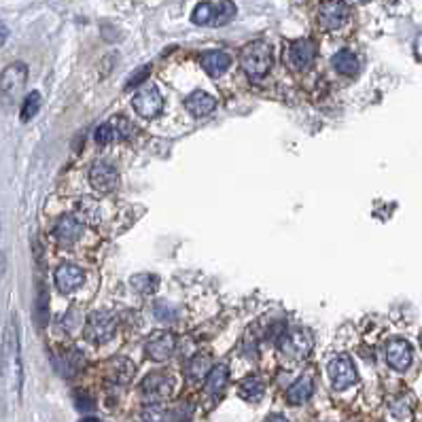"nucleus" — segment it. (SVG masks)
I'll return each instance as SVG.
<instances>
[{"instance_id":"obj_1","label":"nucleus","mask_w":422,"mask_h":422,"mask_svg":"<svg viewBox=\"0 0 422 422\" xmlns=\"http://www.w3.org/2000/svg\"><path fill=\"white\" fill-rule=\"evenodd\" d=\"M240 66L248 75V79H263L272 68V47L265 41L248 43L240 54Z\"/></svg>"},{"instance_id":"obj_2","label":"nucleus","mask_w":422,"mask_h":422,"mask_svg":"<svg viewBox=\"0 0 422 422\" xmlns=\"http://www.w3.org/2000/svg\"><path fill=\"white\" fill-rule=\"evenodd\" d=\"M238 9L234 3L221 0V3H200L191 16L193 24L198 26H225L236 18Z\"/></svg>"},{"instance_id":"obj_3","label":"nucleus","mask_w":422,"mask_h":422,"mask_svg":"<svg viewBox=\"0 0 422 422\" xmlns=\"http://www.w3.org/2000/svg\"><path fill=\"white\" fill-rule=\"evenodd\" d=\"M117 329V316L111 312H96L85 322V337L94 344L109 342L115 335Z\"/></svg>"},{"instance_id":"obj_4","label":"nucleus","mask_w":422,"mask_h":422,"mask_svg":"<svg viewBox=\"0 0 422 422\" xmlns=\"http://www.w3.org/2000/svg\"><path fill=\"white\" fill-rule=\"evenodd\" d=\"M312 337L303 329H293L282 333L280 337V352L289 358H306L312 352Z\"/></svg>"},{"instance_id":"obj_5","label":"nucleus","mask_w":422,"mask_h":422,"mask_svg":"<svg viewBox=\"0 0 422 422\" xmlns=\"http://www.w3.org/2000/svg\"><path fill=\"white\" fill-rule=\"evenodd\" d=\"M132 107L134 111L145 117V119H151V117H157L164 109V98L159 94V90L155 85H145L143 90H138V94L134 96L132 100Z\"/></svg>"},{"instance_id":"obj_6","label":"nucleus","mask_w":422,"mask_h":422,"mask_svg":"<svg viewBox=\"0 0 422 422\" xmlns=\"http://www.w3.org/2000/svg\"><path fill=\"white\" fill-rule=\"evenodd\" d=\"M327 371H329V378H331L333 388H337V390H344V388L352 386V384L356 382V378H358L352 358L346 356V354H339V356L331 358Z\"/></svg>"},{"instance_id":"obj_7","label":"nucleus","mask_w":422,"mask_h":422,"mask_svg":"<svg viewBox=\"0 0 422 422\" xmlns=\"http://www.w3.org/2000/svg\"><path fill=\"white\" fill-rule=\"evenodd\" d=\"M143 394L147 401L151 403H157V401H164L172 394V388H174V382L168 373L164 371H155V373H149L145 380H143Z\"/></svg>"},{"instance_id":"obj_8","label":"nucleus","mask_w":422,"mask_h":422,"mask_svg":"<svg viewBox=\"0 0 422 422\" xmlns=\"http://www.w3.org/2000/svg\"><path fill=\"white\" fill-rule=\"evenodd\" d=\"M174 350H176V337L168 331H155L145 344V352L153 361H168L174 354Z\"/></svg>"},{"instance_id":"obj_9","label":"nucleus","mask_w":422,"mask_h":422,"mask_svg":"<svg viewBox=\"0 0 422 422\" xmlns=\"http://www.w3.org/2000/svg\"><path fill=\"white\" fill-rule=\"evenodd\" d=\"M90 183L100 193H113L119 187V174L111 164L98 162L90 170Z\"/></svg>"},{"instance_id":"obj_10","label":"nucleus","mask_w":422,"mask_h":422,"mask_svg":"<svg viewBox=\"0 0 422 422\" xmlns=\"http://www.w3.org/2000/svg\"><path fill=\"white\" fill-rule=\"evenodd\" d=\"M411 358H414V352H411L409 342L397 337V339H390L386 344V363L394 371H405L411 365Z\"/></svg>"},{"instance_id":"obj_11","label":"nucleus","mask_w":422,"mask_h":422,"mask_svg":"<svg viewBox=\"0 0 422 422\" xmlns=\"http://www.w3.org/2000/svg\"><path fill=\"white\" fill-rule=\"evenodd\" d=\"M348 20V5L344 3H322L318 9V24L322 30H337Z\"/></svg>"},{"instance_id":"obj_12","label":"nucleus","mask_w":422,"mask_h":422,"mask_svg":"<svg viewBox=\"0 0 422 422\" xmlns=\"http://www.w3.org/2000/svg\"><path fill=\"white\" fill-rule=\"evenodd\" d=\"M287 58H289L291 68H295V71H306V68H310V66L314 64L316 49H314V45H312L310 41L301 39V41L291 43L289 56H287Z\"/></svg>"},{"instance_id":"obj_13","label":"nucleus","mask_w":422,"mask_h":422,"mask_svg":"<svg viewBox=\"0 0 422 422\" xmlns=\"http://www.w3.org/2000/svg\"><path fill=\"white\" fill-rule=\"evenodd\" d=\"M54 280H56V287L62 293H73V291H77L85 282V274H83L81 267H77L73 263H64V265H60L56 270Z\"/></svg>"},{"instance_id":"obj_14","label":"nucleus","mask_w":422,"mask_h":422,"mask_svg":"<svg viewBox=\"0 0 422 422\" xmlns=\"http://www.w3.org/2000/svg\"><path fill=\"white\" fill-rule=\"evenodd\" d=\"M28 79V66L24 62H13L5 73H3V94L5 96H16Z\"/></svg>"},{"instance_id":"obj_15","label":"nucleus","mask_w":422,"mask_h":422,"mask_svg":"<svg viewBox=\"0 0 422 422\" xmlns=\"http://www.w3.org/2000/svg\"><path fill=\"white\" fill-rule=\"evenodd\" d=\"M83 221H79V219H75V217H62L58 223H56V227H54V234H56V238H58V242H62V244H73V242H77L81 236H83Z\"/></svg>"},{"instance_id":"obj_16","label":"nucleus","mask_w":422,"mask_h":422,"mask_svg":"<svg viewBox=\"0 0 422 422\" xmlns=\"http://www.w3.org/2000/svg\"><path fill=\"white\" fill-rule=\"evenodd\" d=\"M185 109L193 115V117H206L217 109V100L215 96L206 94V92H193L187 100H185Z\"/></svg>"},{"instance_id":"obj_17","label":"nucleus","mask_w":422,"mask_h":422,"mask_svg":"<svg viewBox=\"0 0 422 422\" xmlns=\"http://www.w3.org/2000/svg\"><path fill=\"white\" fill-rule=\"evenodd\" d=\"M202 66L210 77H221L231 66V58L225 52H206L202 56Z\"/></svg>"},{"instance_id":"obj_18","label":"nucleus","mask_w":422,"mask_h":422,"mask_svg":"<svg viewBox=\"0 0 422 422\" xmlns=\"http://www.w3.org/2000/svg\"><path fill=\"white\" fill-rule=\"evenodd\" d=\"M312 390H314L312 378H310V375H301L299 380H295V382L289 386V390H287V401H289L291 405H301V403H306V401L310 399Z\"/></svg>"},{"instance_id":"obj_19","label":"nucleus","mask_w":422,"mask_h":422,"mask_svg":"<svg viewBox=\"0 0 422 422\" xmlns=\"http://www.w3.org/2000/svg\"><path fill=\"white\" fill-rule=\"evenodd\" d=\"M411 401L405 394H399L394 399H390L388 403V420L390 422H409L411 420Z\"/></svg>"},{"instance_id":"obj_20","label":"nucleus","mask_w":422,"mask_h":422,"mask_svg":"<svg viewBox=\"0 0 422 422\" xmlns=\"http://www.w3.org/2000/svg\"><path fill=\"white\" fill-rule=\"evenodd\" d=\"M79 215L83 219V223H92V225H98L102 219H104V210H102V204L94 198H83L79 202Z\"/></svg>"},{"instance_id":"obj_21","label":"nucleus","mask_w":422,"mask_h":422,"mask_svg":"<svg viewBox=\"0 0 422 422\" xmlns=\"http://www.w3.org/2000/svg\"><path fill=\"white\" fill-rule=\"evenodd\" d=\"M331 64L339 75H346V77H352L358 73V58L352 52H337L331 58Z\"/></svg>"},{"instance_id":"obj_22","label":"nucleus","mask_w":422,"mask_h":422,"mask_svg":"<svg viewBox=\"0 0 422 422\" xmlns=\"http://www.w3.org/2000/svg\"><path fill=\"white\" fill-rule=\"evenodd\" d=\"M212 371V361L208 354H195L189 363H187V375L193 382H200L204 378H208Z\"/></svg>"},{"instance_id":"obj_23","label":"nucleus","mask_w":422,"mask_h":422,"mask_svg":"<svg viewBox=\"0 0 422 422\" xmlns=\"http://www.w3.org/2000/svg\"><path fill=\"white\" fill-rule=\"evenodd\" d=\"M134 373V365L128 358H113L107 367V375L117 382V384H126Z\"/></svg>"},{"instance_id":"obj_24","label":"nucleus","mask_w":422,"mask_h":422,"mask_svg":"<svg viewBox=\"0 0 422 422\" xmlns=\"http://www.w3.org/2000/svg\"><path fill=\"white\" fill-rule=\"evenodd\" d=\"M227 380H229L227 365H217V367H212L210 375L206 378V390L210 394H221L227 386Z\"/></svg>"},{"instance_id":"obj_25","label":"nucleus","mask_w":422,"mask_h":422,"mask_svg":"<svg viewBox=\"0 0 422 422\" xmlns=\"http://www.w3.org/2000/svg\"><path fill=\"white\" fill-rule=\"evenodd\" d=\"M263 392H265V386H263L261 380H257V378H246V380H242L240 386H238V394H240L244 401H248V403L261 401Z\"/></svg>"},{"instance_id":"obj_26","label":"nucleus","mask_w":422,"mask_h":422,"mask_svg":"<svg viewBox=\"0 0 422 422\" xmlns=\"http://www.w3.org/2000/svg\"><path fill=\"white\" fill-rule=\"evenodd\" d=\"M130 284L134 287V291H138L140 295H151L157 291L159 287V278L155 274H136L130 278Z\"/></svg>"},{"instance_id":"obj_27","label":"nucleus","mask_w":422,"mask_h":422,"mask_svg":"<svg viewBox=\"0 0 422 422\" xmlns=\"http://www.w3.org/2000/svg\"><path fill=\"white\" fill-rule=\"evenodd\" d=\"M39 109H41V94L39 92L28 94L26 100H24V104H22V111H20L22 121H30L39 113Z\"/></svg>"},{"instance_id":"obj_28","label":"nucleus","mask_w":422,"mask_h":422,"mask_svg":"<svg viewBox=\"0 0 422 422\" xmlns=\"http://www.w3.org/2000/svg\"><path fill=\"white\" fill-rule=\"evenodd\" d=\"M111 126H113V130H115V138H130L132 134H134V126L130 123V119H126V117H115L113 121H111Z\"/></svg>"},{"instance_id":"obj_29","label":"nucleus","mask_w":422,"mask_h":422,"mask_svg":"<svg viewBox=\"0 0 422 422\" xmlns=\"http://www.w3.org/2000/svg\"><path fill=\"white\" fill-rule=\"evenodd\" d=\"M155 316L159 320H176L179 318V308L172 306V303H166V301H159L155 306Z\"/></svg>"},{"instance_id":"obj_30","label":"nucleus","mask_w":422,"mask_h":422,"mask_svg":"<svg viewBox=\"0 0 422 422\" xmlns=\"http://www.w3.org/2000/svg\"><path fill=\"white\" fill-rule=\"evenodd\" d=\"M94 138H96V143H98V145H109V143H113V140H115V130H113L111 121H109V123H102V126H98V128H96V132H94Z\"/></svg>"},{"instance_id":"obj_31","label":"nucleus","mask_w":422,"mask_h":422,"mask_svg":"<svg viewBox=\"0 0 422 422\" xmlns=\"http://www.w3.org/2000/svg\"><path fill=\"white\" fill-rule=\"evenodd\" d=\"M149 75H151V64H145L143 68H138L130 79H128V83H126V88L128 90H132V88H136V85H140V83H145L147 79H149Z\"/></svg>"},{"instance_id":"obj_32","label":"nucleus","mask_w":422,"mask_h":422,"mask_svg":"<svg viewBox=\"0 0 422 422\" xmlns=\"http://www.w3.org/2000/svg\"><path fill=\"white\" fill-rule=\"evenodd\" d=\"M75 403H77V407H79L81 411H90V409H94V407H96L94 399H92L90 394H85V392H77V397H75Z\"/></svg>"},{"instance_id":"obj_33","label":"nucleus","mask_w":422,"mask_h":422,"mask_svg":"<svg viewBox=\"0 0 422 422\" xmlns=\"http://www.w3.org/2000/svg\"><path fill=\"white\" fill-rule=\"evenodd\" d=\"M39 306H37V314H39V322L43 325L45 322V318H47V295H45V291L41 289V293H39V301H37Z\"/></svg>"},{"instance_id":"obj_34","label":"nucleus","mask_w":422,"mask_h":422,"mask_svg":"<svg viewBox=\"0 0 422 422\" xmlns=\"http://www.w3.org/2000/svg\"><path fill=\"white\" fill-rule=\"evenodd\" d=\"M265 422H289L284 416H280V414H270L267 418H265Z\"/></svg>"},{"instance_id":"obj_35","label":"nucleus","mask_w":422,"mask_h":422,"mask_svg":"<svg viewBox=\"0 0 422 422\" xmlns=\"http://www.w3.org/2000/svg\"><path fill=\"white\" fill-rule=\"evenodd\" d=\"M81 422H100V420H98V418H92V416H90V418H83Z\"/></svg>"},{"instance_id":"obj_36","label":"nucleus","mask_w":422,"mask_h":422,"mask_svg":"<svg viewBox=\"0 0 422 422\" xmlns=\"http://www.w3.org/2000/svg\"><path fill=\"white\" fill-rule=\"evenodd\" d=\"M420 348H422V333H420Z\"/></svg>"}]
</instances>
